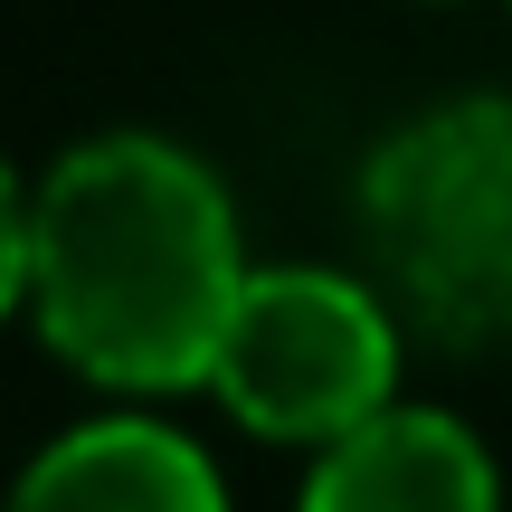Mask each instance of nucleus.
Masks as SVG:
<instances>
[{
	"instance_id": "1",
	"label": "nucleus",
	"mask_w": 512,
	"mask_h": 512,
	"mask_svg": "<svg viewBox=\"0 0 512 512\" xmlns=\"http://www.w3.org/2000/svg\"><path fill=\"white\" fill-rule=\"evenodd\" d=\"M238 285V209L162 133H105L29 190L38 332L105 389H200Z\"/></svg>"
},
{
	"instance_id": "5",
	"label": "nucleus",
	"mask_w": 512,
	"mask_h": 512,
	"mask_svg": "<svg viewBox=\"0 0 512 512\" xmlns=\"http://www.w3.org/2000/svg\"><path fill=\"white\" fill-rule=\"evenodd\" d=\"M10 512H228V494L190 437L152 418H95L19 475Z\"/></svg>"
},
{
	"instance_id": "2",
	"label": "nucleus",
	"mask_w": 512,
	"mask_h": 512,
	"mask_svg": "<svg viewBox=\"0 0 512 512\" xmlns=\"http://www.w3.org/2000/svg\"><path fill=\"white\" fill-rule=\"evenodd\" d=\"M361 256L399 323L446 351H512V95H456L361 171Z\"/></svg>"
},
{
	"instance_id": "3",
	"label": "nucleus",
	"mask_w": 512,
	"mask_h": 512,
	"mask_svg": "<svg viewBox=\"0 0 512 512\" xmlns=\"http://www.w3.org/2000/svg\"><path fill=\"white\" fill-rule=\"evenodd\" d=\"M209 389L256 437L332 446L399 389V313L380 304V285L332 266H247Z\"/></svg>"
},
{
	"instance_id": "6",
	"label": "nucleus",
	"mask_w": 512,
	"mask_h": 512,
	"mask_svg": "<svg viewBox=\"0 0 512 512\" xmlns=\"http://www.w3.org/2000/svg\"><path fill=\"white\" fill-rule=\"evenodd\" d=\"M19 294H29V190L0 162V313H10Z\"/></svg>"
},
{
	"instance_id": "4",
	"label": "nucleus",
	"mask_w": 512,
	"mask_h": 512,
	"mask_svg": "<svg viewBox=\"0 0 512 512\" xmlns=\"http://www.w3.org/2000/svg\"><path fill=\"white\" fill-rule=\"evenodd\" d=\"M304 512H503V484L465 418L389 399L380 418L323 446Z\"/></svg>"
}]
</instances>
